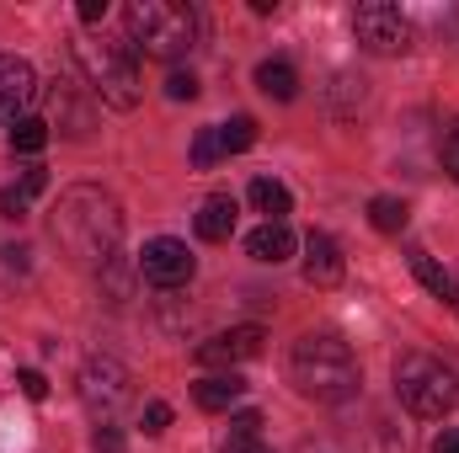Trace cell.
<instances>
[{
	"label": "cell",
	"instance_id": "obj_1",
	"mask_svg": "<svg viewBox=\"0 0 459 453\" xmlns=\"http://www.w3.org/2000/svg\"><path fill=\"white\" fill-rule=\"evenodd\" d=\"M289 379L316 406H347L358 395V384H363V368H358V357H352V346L342 337L310 331V337L294 341V352H289Z\"/></svg>",
	"mask_w": 459,
	"mask_h": 453
},
{
	"label": "cell",
	"instance_id": "obj_2",
	"mask_svg": "<svg viewBox=\"0 0 459 453\" xmlns=\"http://www.w3.org/2000/svg\"><path fill=\"white\" fill-rule=\"evenodd\" d=\"M54 235L65 240V251L75 261H108L123 240V209H117L113 192L102 187H70L59 198V214H54Z\"/></svg>",
	"mask_w": 459,
	"mask_h": 453
},
{
	"label": "cell",
	"instance_id": "obj_3",
	"mask_svg": "<svg viewBox=\"0 0 459 453\" xmlns=\"http://www.w3.org/2000/svg\"><path fill=\"white\" fill-rule=\"evenodd\" d=\"M123 27H128V48L150 59H182L198 43V11L182 0H128Z\"/></svg>",
	"mask_w": 459,
	"mask_h": 453
},
{
	"label": "cell",
	"instance_id": "obj_4",
	"mask_svg": "<svg viewBox=\"0 0 459 453\" xmlns=\"http://www.w3.org/2000/svg\"><path fill=\"white\" fill-rule=\"evenodd\" d=\"M75 64L86 70V81H91V91L117 107V113H128L134 102H139V64H134V54H128V43H102V38H81L75 43Z\"/></svg>",
	"mask_w": 459,
	"mask_h": 453
},
{
	"label": "cell",
	"instance_id": "obj_5",
	"mask_svg": "<svg viewBox=\"0 0 459 453\" xmlns=\"http://www.w3.org/2000/svg\"><path fill=\"white\" fill-rule=\"evenodd\" d=\"M395 395L411 416H449L459 406V379L428 352H406L395 363Z\"/></svg>",
	"mask_w": 459,
	"mask_h": 453
},
{
	"label": "cell",
	"instance_id": "obj_6",
	"mask_svg": "<svg viewBox=\"0 0 459 453\" xmlns=\"http://www.w3.org/2000/svg\"><path fill=\"white\" fill-rule=\"evenodd\" d=\"M75 389H81V406H86L91 416H117V411L128 406V395H134V379H128V368H123L117 357H91V363L81 368Z\"/></svg>",
	"mask_w": 459,
	"mask_h": 453
},
{
	"label": "cell",
	"instance_id": "obj_7",
	"mask_svg": "<svg viewBox=\"0 0 459 453\" xmlns=\"http://www.w3.org/2000/svg\"><path fill=\"white\" fill-rule=\"evenodd\" d=\"M352 32H358V43L368 54H406L411 48V21L390 0H363L352 11Z\"/></svg>",
	"mask_w": 459,
	"mask_h": 453
},
{
	"label": "cell",
	"instance_id": "obj_8",
	"mask_svg": "<svg viewBox=\"0 0 459 453\" xmlns=\"http://www.w3.org/2000/svg\"><path fill=\"white\" fill-rule=\"evenodd\" d=\"M139 272H144V283H155V288H182V283H193L198 261H193V251H187L182 240L155 235V240H144V251H139Z\"/></svg>",
	"mask_w": 459,
	"mask_h": 453
},
{
	"label": "cell",
	"instance_id": "obj_9",
	"mask_svg": "<svg viewBox=\"0 0 459 453\" xmlns=\"http://www.w3.org/2000/svg\"><path fill=\"white\" fill-rule=\"evenodd\" d=\"M262 341H267L262 326H235V331L209 337L193 357H198L204 368H235V363H246V357H262Z\"/></svg>",
	"mask_w": 459,
	"mask_h": 453
},
{
	"label": "cell",
	"instance_id": "obj_10",
	"mask_svg": "<svg viewBox=\"0 0 459 453\" xmlns=\"http://www.w3.org/2000/svg\"><path fill=\"white\" fill-rule=\"evenodd\" d=\"M32 97H38V75H32V64L27 59H16V54H0V123L5 117H16L32 107Z\"/></svg>",
	"mask_w": 459,
	"mask_h": 453
},
{
	"label": "cell",
	"instance_id": "obj_11",
	"mask_svg": "<svg viewBox=\"0 0 459 453\" xmlns=\"http://www.w3.org/2000/svg\"><path fill=\"white\" fill-rule=\"evenodd\" d=\"M347 272L342 251H337V240L332 235H321V229H310L305 235V283H316V288H337Z\"/></svg>",
	"mask_w": 459,
	"mask_h": 453
},
{
	"label": "cell",
	"instance_id": "obj_12",
	"mask_svg": "<svg viewBox=\"0 0 459 453\" xmlns=\"http://www.w3.org/2000/svg\"><path fill=\"white\" fill-rule=\"evenodd\" d=\"M240 395H246V379H240V373H209V379H198V384H193L198 411H230Z\"/></svg>",
	"mask_w": 459,
	"mask_h": 453
},
{
	"label": "cell",
	"instance_id": "obj_13",
	"mask_svg": "<svg viewBox=\"0 0 459 453\" xmlns=\"http://www.w3.org/2000/svg\"><path fill=\"white\" fill-rule=\"evenodd\" d=\"M294 245H299V240H294V229H289V225H262V229H251V235H246V251H251L256 261H273V267H278V261H289V256H294Z\"/></svg>",
	"mask_w": 459,
	"mask_h": 453
},
{
	"label": "cell",
	"instance_id": "obj_14",
	"mask_svg": "<svg viewBox=\"0 0 459 453\" xmlns=\"http://www.w3.org/2000/svg\"><path fill=\"white\" fill-rule=\"evenodd\" d=\"M235 235V198L225 192H214V198H204V209H198V240H230Z\"/></svg>",
	"mask_w": 459,
	"mask_h": 453
},
{
	"label": "cell",
	"instance_id": "obj_15",
	"mask_svg": "<svg viewBox=\"0 0 459 453\" xmlns=\"http://www.w3.org/2000/svg\"><path fill=\"white\" fill-rule=\"evenodd\" d=\"M256 86H262V97H273V102H294V97H299V75H294V64H283V59L256 64Z\"/></svg>",
	"mask_w": 459,
	"mask_h": 453
},
{
	"label": "cell",
	"instance_id": "obj_16",
	"mask_svg": "<svg viewBox=\"0 0 459 453\" xmlns=\"http://www.w3.org/2000/svg\"><path fill=\"white\" fill-rule=\"evenodd\" d=\"M246 198H251V209H256V214H267V225H283V214H289V203H294V198H289V187H283V182H273V176H256Z\"/></svg>",
	"mask_w": 459,
	"mask_h": 453
},
{
	"label": "cell",
	"instance_id": "obj_17",
	"mask_svg": "<svg viewBox=\"0 0 459 453\" xmlns=\"http://www.w3.org/2000/svg\"><path fill=\"white\" fill-rule=\"evenodd\" d=\"M411 272L422 278V288H428V294H438V299H455V278H449V272H444V267H438L428 251H411Z\"/></svg>",
	"mask_w": 459,
	"mask_h": 453
},
{
	"label": "cell",
	"instance_id": "obj_18",
	"mask_svg": "<svg viewBox=\"0 0 459 453\" xmlns=\"http://www.w3.org/2000/svg\"><path fill=\"white\" fill-rule=\"evenodd\" d=\"M214 133H220V155H240V150L256 144V117L240 113V117H230V123H220Z\"/></svg>",
	"mask_w": 459,
	"mask_h": 453
},
{
	"label": "cell",
	"instance_id": "obj_19",
	"mask_svg": "<svg viewBox=\"0 0 459 453\" xmlns=\"http://www.w3.org/2000/svg\"><path fill=\"white\" fill-rule=\"evenodd\" d=\"M368 225L379 229V235H401L406 229V203L401 198H374L368 203Z\"/></svg>",
	"mask_w": 459,
	"mask_h": 453
},
{
	"label": "cell",
	"instance_id": "obj_20",
	"mask_svg": "<svg viewBox=\"0 0 459 453\" xmlns=\"http://www.w3.org/2000/svg\"><path fill=\"white\" fill-rule=\"evenodd\" d=\"M48 144V123L43 117H22L16 128H11V150H22V155H38Z\"/></svg>",
	"mask_w": 459,
	"mask_h": 453
},
{
	"label": "cell",
	"instance_id": "obj_21",
	"mask_svg": "<svg viewBox=\"0 0 459 453\" xmlns=\"http://www.w3.org/2000/svg\"><path fill=\"white\" fill-rule=\"evenodd\" d=\"M166 97H171V102H193V97H198V75H193V70H171V75H166Z\"/></svg>",
	"mask_w": 459,
	"mask_h": 453
},
{
	"label": "cell",
	"instance_id": "obj_22",
	"mask_svg": "<svg viewBox=\"0 0 459 453\" xmlns=\"http://www.w3.org/2000/svg\"><path fill=\"white\" fill-rule=\"evenodd\" d=\"M214 160H220V133H214V128H204V133L193 139V166H198V171H209Z\"/></svg>",
	"mask_w": 459,
	"mask_h": 453
},
{
	"label": "cell",
	"instance_id": "obj_23",
	"mask_svg": "<svg viewBox=\"0 0 459 453\" xmlns=\"http://www.w3.org/2000/svg\"><path fill=\"white\" fill-rule=\"evenodd\" d=\"M220 453H273L262 443V432H225L220 438Z\"/></svg>",
	"mask_w": 459,
	"mask_h": 453
},
{
	"label": "cell",
	"instance_id": "obj_24",
	"mask_svg": "<svg viewBox=\"0 0 459 453\" xmlns=\"http://www.w3.org/2000/svg\"><path fill=\"white\" fill-rule=\"evenodd\" d=\"M27 203H32V198H27L22 187H5V192H0V214H5V219H22Z\"/></svg>",
	"mask_w": 459,
	"mask_h": 453
},
{
	"label": "cell",
	"instance_id": "obj_25",
	"mask_svg": "<svg viewBox=\"0 0 459 453\" xmlns=\"http://www.w3.org/2000/svg\"><path fill=\"white\" fill-rule=\"evenodd\" d=\"M16 384H22V395H27V400H43V395H48V379H43L38 368H22V373H16Z\"/></svg>",
	"mask_w": 459,
	"mask_h": 453
},
{
	"label": "cell",
	"instance_id": "obj_26",
	"mask_svg": "<svg viewBox=\"0 0 459 453\" xmlns=\"http://www.w3.org/2000/svg\"><path fill=\"white\" fill-rule=\"evenodd\" d=\"M171 427V406L166 400H150L144 406V432H166Z\"/></svg>",
	"mask_w": 459,
	"mask_h": 453
},
{
	"label": "cell",
	"instance_id": "obj_27",
	"mask_svg": "<svg viewBox=\"0 0 459 453\" xmlns=\"http://www.w3.org/2000/svg\"><path fill=\"white\" fill-rule=\"evenodd\" d=\"M444 166H449V176L459 182V123L444 133Z\"/></svg>",
	"mask_w": 459,
	"mask_h": 453
},
{
	"label": "cell",
	"instance_id": "obj_28",
	"mask_svg": "<svg viewBox=\"0 0 459 453\" xmlns=\"http://www.w3.org/2000/svg\"><path fill=\"white\" fill-rule=\"evenodd\" d=\"M43 187H48V171H43V166H32V171L22 176V192H27V198H38Z\"/></svg>",
	"mask_w": 459,
	"mask_h": 453
},
{
	"label": "cell",
	"instance_id": "obj_29",
	"mask_svg": "<svg viewBox=\"0 0 459 453\" xmlns=\"http://www.w3.org/2000/svg\"><path fill=\"white\" fill-rule=\"evenodd\" d=\"M230 432H262V416L256 411H240V416H230Z\"/></svg>",
	"mask_w": 459,
	"mask_h": 453
},
{
	"label": "cell",
	"instance_id": "obj_30",
	"mask_svg": "<svg viewBox=\"0 0 459 453\" xmlns=\"http://www.w3.org/2000/svg\"><path fill=\"white\" fill-rule=\"evenodd\" d=\"M108 16V0H81V21H102Z\"/></svg>",
	"mask_w": 459,
	"mask_h": 453
},
{
	"label": "cell",
	"instance_id": "obj_31",
	"mask_svg": "<svg viewBox=\"0 0 459 453\" xmlns=\"http://www.w3.org/2000/svg\"><path fill=\"white\" fill-rule=\"evenodd\" d=\"M433 453H459V427H449V432L438 438V449H433Z\"/></svg>",
	"mask_w": 459,
	"mask_h": 453
},
{
	"label": "cell",
	"instance_id": "obj_32",
	"mask_svg": "<svg viewBox=\"0 0 459 453\" xmlns=\"http://www.w3.org/2000/svg\"><path fill=\"white\" fill-rule=\"evenodd\" d=\"M117 443H123V438H117L113 427H97V449H117Z\"/></svg>",
	"mask_w": 459,
	"mask_h": 453
},
{
	"label": "cell",
	"instance_id": "obj_33",
	"mask_svg": "<svg viewBox=\"0 0 459 453\" xmlns=\"http://www.w3.org/2000/svg\"><path fill=\"white\" fill-rule=\"evenodd\" d=\"M455 304H459V283H455Z\"/></svg>",
	"mask_w": 459,
	"mask_h": 453
}]
</instances>
